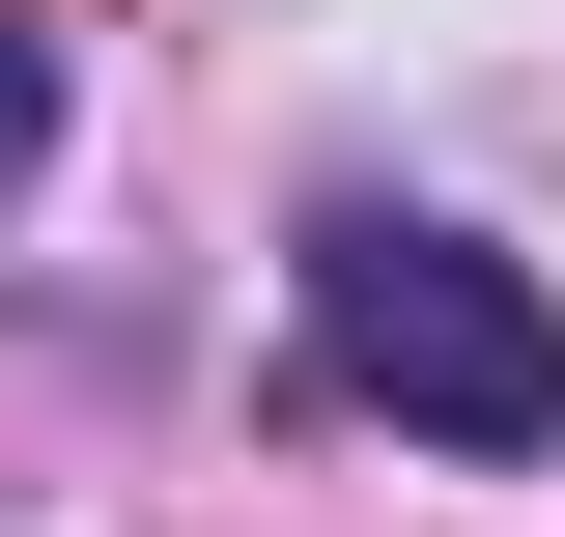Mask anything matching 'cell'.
Masks as SVG:
<instances>
[{
  "instance_id": "6da1fadb",
  "label": "cell",
  "mask_w": 565,
  "mask_h": 537,
  "mask_svg": "<svg viewBox=\"0 0 565 537\" xmlns=\"http://www.w3.org/2000/svg\"><path fill=\"white\" fill-rule=\"evenodd\" d=\"M311 368L424 453H565V283L424 199H311Z\"/></svg>"
},
{
  "instance_id": "7a4b0ae2",
  "label": "cell",
  "mask_w": 565,
  "mask_h": 537,
  "mask_svg": "<svg viewBox=\"0 0 565 537\" xmlns=\"http://www.w3.org/2000/svg\"><path fill=\"white\" fill-rule=\"evenodd\" d=\"M57 170V29H0V199Z\"/></svg>"
}]
</instances>
